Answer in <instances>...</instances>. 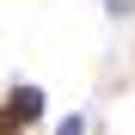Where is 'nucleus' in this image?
<instances>
[{
	"instance_id": "obj_1",
	"label": "nucleus",
	"mask_w": 135,
	"mask_h": 135,
	"mask_svg": "<svg viewBox=\"0 0 135 135\" xmlns=\"http://www.w3.org/2000/svg\"><path fill=\"white\" fill-rule=\"evenodd\" d=\"M43 117V86H12L6 104H0V135H12V129H31Z\"/></svg>"
},
{
	"instance_id": "obj_2",
	"label": "nucleus",
	"mask_w": 135,
	"mask_h": 135,
	"mask_svg": "<svg viewBox=\"0 0 135 135\" xmlns=\"http://www.w3.org/2000/svg\"><path fill=\"white\" fill-rule=\"evenodd\" d=\"M55 135H86V117H61V123H55Z\"/></svg>"
}]
</instances>
